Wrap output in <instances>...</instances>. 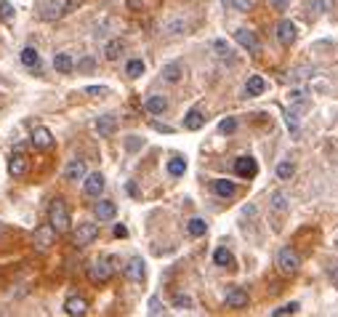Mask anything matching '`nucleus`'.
Here are the masks:
<instances>
[{
  "instance_id": "obj_15",
  "label": "nucleus",
  "mask_w": 338,
  "mask_h": 317,
  "mask_svg": "<svg viewBox=\"0 0 338 317\" xmlns=\"http://www.w3.org/2000/svg\"><path fill=\"white\" fill-rule=\"evenodd\" d=\"M24 171H27V157L22 152L11 155V160H8V173H11V176H22Z\"/></svg>"
},
{
  "instance_id": "obj_44",
  "label": "nucleus",
  "mask_w": 338,
  "mask_h": 317,
  "mask_svg": "<svg viewBox=\"0 0 338 317\" xmlns=\"http://www.w3.org/2000/svg\"><path fill=\"white\" fill-rule=\"evenodd\" d=\"M333 277H335V283H338V272H335V275H333Z\"/></svg>"
},
{
  "instance_id": "obj_4",
  "label": "nucleus",
  "mask_w": 338,
  "mask_h": 317,
  "mask_svg": "<svg viewBox=\"0 0 338 317\" xmlns=\"http://www.w3.org/2000/svg\"><path fill=\"white\" fill-rule=\"evenodd\" d=\"M99 237V227L96 224H80L78 229H75V245H88V242H93Z\"/></svg>"
},
{
  "instance_id": "obj_20",
  "label": "nucleus",
  "mask_w": 338,
  "mask_h": 317,
  "mask_svg": "<svg viewBox=\"0 0 338 317\" xmlns=\"http://www.w3.org/2000/svg\"><path fill=\"white\" fill-rule=\"evenodd\" d=\"M264 88H266V80L261 78V75H250L248 78V96H258V93H264Z\"/></svg>"
},
{
  "instance_id": "obj_25",
  "label": "nucleus",
  "mask_w": 338,
  "mask_h": 317,
  "mask_svg": "<svg viewBox=\"0 0 338 317\" xmlns=\"http://www.w3.org/2000/svg\"><path fill=\"white\" fill-rule=\"evenodd\" d=\"M181 75H184V70H181V64H176V61H171V64H165V67H163V78L171 80V83H176Z\"/></svg>"
},
{
  "instance_id": "obj_22",
  "label": "nucleus",
  "mask_w": 338,
  "mask_h": 317,
  "mask_svg": "<svg viewBox=\"0 0 338 317\" xmlns=\"http://www.w3.org/2000/svg\"><path fill=\"white\" fill-rule=\"evenodd\" d=\"M202 123H205V117H202V112H200V109H192L189 115L184 117V125L189 128V131H200Z\"/></svg>"
},
{
  "instance_id": "obj_11",
  "label": "nucleus",
  "mask_w": 338,
  "mask_h": 317,
  "mask_svg": "<svg viewBox=\"0 0 338 317\" xmlns=\"http://www.w3.org/2000/svg\"><path fill=\"white\" fill-rule=\"evenodd\" d=\"M64 179L67 181H80V179H86V163L83 160H72L67 165V171H64Z\"/></svg>"
},
{
  "instance_id": "obj_29",
  "label": "nucleus",
  "mask_w": 338,
  "mask_h": 317,
  "mask_svg": "<svg viewBox=\"0 0 338 317\" xmlns=\"http://www.w3.org/2000/svg\"><path fill=\"white\" fill-rule=\"evenodd\" d=\"M272 205H275V211H285L288 208V195L285 192H272Z\"/></svg>"
},
{
  "instance_id": "obj_6",
  "label": "nucleus",
  "mask_w": 338,
  "mask_h": 317,
  "mask_svg": "<svg viewBox=\"0 0 338 317\" xmlns=\"http://www.w3.org/2000/svg\"><path fill=\"white\" fill-rule=\"evenodd\" d=\"M234 171H237V176H242V179H253V176L258 173V165L250 155H242V157L234 160Z\"/></svg>"
},
{
  "instance_id": "obj_1",
  "label": "nucleus",
  "mask_w": 338,
  "mask_h": 317,
  "mask_svg": "<svg viewBox=\"0 0 338 317\" xmlns=\"http://www.w3.org/2000/svg\"><path fill=\"white\" fill-rule=\"evenodd\" d=\"M51 227L56 232H67L70 229V211H67V203L61 198H56L51 203Z\"/></svg>"
},
{
  "instance_id": "obj_37",
  "label": "nucleus",
  "mask_w": 338,
  "mask_h": 317,
  "mask_svg": "<svg viewBox=\"0 0 338 317\" xmlns=\"http://www.w3.org/2000/svg\"><path fill=\"white\" fill-rule=\"evenodd\" d=\"M178 309H189L192 306V301H189V296H176V301H173Z\"/></svg>"
},
{
  "instance_id": "obj_36",
  "label": "nucleus",
  "mask_w": 338,
  "mask_h": 317,
  "mask_svg": "<svg viewBox=\"0 0 338 317\" xmlns=\"http://www.w3.org/2000/svg\"><path fill=\"white\" fill-rule=\"evenodd\" d=\"M56 16H61V6H56V3H51L48 8L43 11V19H56Z\"/></svg>"
},
{
  "instance_id": "obj_38",
  "label": "nucleus",
  "mask_w": 338,
  "mask_h": 317,
  "mask_svg": "<svg viewBox=\"0 0 338 317\" xmlns=\"http://www.w3.org/2000/svg\"><path fill=\"white\" fill-rule=\"evenodd\" d=\"M80 3H83V0H70V3H67V6H61V14H70V11H72V8H78Z\"/></svg>"
},
{
  "instance_id": "obj_32",
  "label": "nucleus",
  "mask_w": 338,
  "mask_h": 317,
  "mask_svg": "<svg viewBox=\"0 0 338 317\" xmlns=\"http://www.w3.org/2000/svg\"><path fill=\"white\" fill-rule=\"evenodd\" d=\"M293 171H296L293 163H288V160H283V163L277 165V176H280V179H290V176H293Z\"/></svg>"
},
{
  "instance_id": "obj_42",
  "label": "nucleus",
  "mask_w": 338,
  "mask_h": 317,
  "mask_svg": "<svg viewBox=\"0 0 338 317\" xmlns=\"http://www.w3.org/2000/svg\"><path fill=\"white\" fill-rule=\"evenodd\" d=\"M237 8H242V11H248V8H253V0H237Z\"/></svg>"
},
{
  "instance_id": "obj_8",
  "label": "nucleus",
  "mask_w": 338,
  "mask_h": 317,
  "mask_svg": "<svg viewBox=\"0 0 338 317\" xmlns=\"http://www.w3.org/2000/svg\"><path fill=\"white\" fill-rule=\"evenodd\" d=\"M86 195L88 198H99L101 192H104V176L101 173H91V176H86Z\"/></svg>"
},
{
  "instance_id": "obj_16",
  "label": "nucleus",
  "mask_w": 338,
  "mask_h": 317,
  "mask_svg": "<svg viewBox=\"0 0 338 317\" xmlns=\"http://www.w3.org/2000/svg\"><path fill=\"white\" fill-rule=\"evenodd\" d=\"M213 192L219 195V198H234V192H237V186H234V181L219 179V181H213Z\"/></svg>"
},
{
  "instance_id": "obj_43",
  "label": "nucleus",
  "mask_w": 338,
  "mask_h": 317,
  "mask_svg": "<svg viewBox=\"0 0 338 317\" xmlns=\"http://www.w3.org/2000/svg\"><path fill=\"white\" fill-rule=\"evenodd\" d=\"M272 6H277V8H285V6H288V0H272Z\"/></svg>"
},
{
  "instance_id": "obj_3",
  "label": "nucleus",
  "mask_w": 338,
  "mask_h": 317,
  "mask_svg": "<svg viewBox=\"0 0 338 317\" xmlns=\"http://www.w3.org/2000/svg\"><path fill=\"white\" fill-rule=\"evenodd\" d=\"M277 267L283 269L285 275H296V272H298V267H301V259H298L296 250L283 248V250L277 253Z\"/></svg>"
},
{
  "instance_id": "obj_9",
  "label": "nucleus",
  "mask_w": 338,
  "mask_h": 317,
  "mask_svg": "<svg viewBox=\"0 0 338 317\" xmlns=\"http://www.w3.org/2000/svg\"><path fill=\"white\" fill-rule=\"evenodd\" d=\"M277 37H280V43H283V45H290L296 40V24L288 22V19H283V22L277 24Z\"/></svg>"
},
{
  "instance_id": "obj_21",
  "label": "nucleus",
  "mask_w": 338,
  "mask_h": 317,
  "mask_svg": "<svg viewBox=\"0 0 338 317\" xmlns=\"http://www.w3.org/2000/svg\"><path fill=\"white\" fill-rule=\"evenodd\" d=\"M123 51H125V43L120 40V37H117V40H109V43H107V48H104V53H107V59H109V61H117Z\"/></svg>"
},
{
  "instance_id": "obj_17",
  "label": "nucleus",
  "mask_w": 338,
  "mask_h": 317,
  "mask_svg": "<svg viewBox=\"0 0 338 317\" xmlns=\"http://www.w3.org/2000/svg\"><path fill=\"white\" fill-rule=\"evenodd\" d=\"M227 304L234 306V309H240V306L248 304V293L242 291V288H232V291L227 293Z\"/></svg>"
},
{
  "instance_id": "obj_7",
  "label": "nucleus",
  "mask_w": 338,
  "mask_h": 317,
  "mask_svg": "<svg viewBox=\"0 0 338 317\" xmlns=\"http://www.w3.org/2000/svg\"><path fill=\"white\" fill-rule=\"evenodd\" d=\"M234 37H237V43L242 45V48H248L250 53H258V51H261V43H258V37L253 35L250 30H237V32H234Z\"/></svg>"
},
{
  "instance_id": "obj_39",
  "label": "nucleus",
  "mask_w": 338,
  "mask_h": 317,
  "mask_svg": "<svg viewBox=\"0 0 338 317\" xmlns=\"http://www.w3.org/2000/svg\"><path fill=\"white\" fill-rule=\"evenodd\" d=\"M78 70H83V72H88V70H93V59H83V61L78 64Z\"/></svg>"
},
{
  "instance_id": "obj_27",
  "label": "nucleus",
  "mask_w": 338,
  "mask_h": 317,
  "mask_svg": "<svg viewBox=\"0 0 338 317\" xmlns=\"http://www.w3.org/2000/svg\"><path fill=\"white\" fill-rule=\"evenodd\" d=\"M22 64H24V67H37V64H40V56H37V51L27 45V48L22 51Z\"/></svg>"
},
{
  "instance_id": "obj_23",
  "label": "nucleus",
  "mask_w": 338,
  "mask_h": 317,
  "mask_svg": "<svg viewBox=\"0 0 338 317\" xmlns=\"http://www.w3.org/2000/svg\"><path fill=\"white\" fill-rule=\"evenodd\" d=\"M53 67H56V72H64V75L72 72V67H75V64H72V56H70V53H56Z\"/></svg>"
},
{
  "instance_id": "obj_18",
  "label": "nucleus",
  "mask_w": 338,
  "mask_h": 317,
  "mask_svg": "<svg viewBox=\"0 0 338 317\" xmlns=\"http://www.w3.org/2000/svg\"><path fill=\"white\" fill-rule=\"evenodd\" d=\"M115 128H117V120L112 115H104V117L96 120V131L101 136H112V134H115Z\"/></svg>"
},
{
  "instance_id": "obj_10",
  "label": "nucleus",
  "mask_w": 338,
  "mask_h": 317,
  "mask_svg": "<svg viewBox=\"0 0 338 317\" xmlns=\"http://www.w3.org/2000/svg\"><path fill=\"white\" fill-rule=\"evenodd\" d=\"M32 144H35L37 149H51V147H53L51 131H48V128H35V131H32Z\"/></svg>"
},
{
  "instance_id": "obj_31",
  "label": "nucleus",
  "mask_w": 338,
  "mask_h": 317,
  "mask_svg": "<svg viewBox=\"0 0 338 317\" xmlns=\"http://www.w3.org/2000/svg\"><path fill=\"white\" fill-rule=\"evenodd\" d=\"M142 72H144V61L142 59L128 61V75H130V78H142Z\"/></svg>"
},
{
  "instance_id": "obj_34",
  "label": "nucleus",
  "mask_w": 338,
  "mask_h": 317,
  "mask_svg": "<svg viewBox=\"0 0 338 317\" xmlns=\"http://www.w3.org/2000/svg\"><path fill=\"white\" fill-rule=\"evenodd\" d=\"M296 312H298V304H285L280 309H275V317H285V314H296Z\"/></svg>"
},
{
  "instance_id": "obj_24",
  "label": "nucleus",
  "mask_w": 338,
  "mask_h": 317,
  "mask_svg": "<svg viewBox=\"0 0 338 317\" xmlns=\"http://www.w3.org/2000/svg\"><path fill=\"white\" fill-rule=\"evenodd\" d=\"M213 51H216V56H219L221 61H234V53L224 40H213Z\"/></svg>"
},
{
  "instance_id": "obj_12",
  "label": "nucleus",
  "mask_w": 338,
  "mask_h": 317,
  "mask_svg": "<svg viewBox=\"0 0 338 317\" xmlns=\"http://www.w3.org/2000/svg\"><path fill=\"white\" fill-rule=\"evenodd\" d=\"M64 312H67V314H72V317H83V314L88 312V304L83 301V298L72 296V298H67V304H64Z\"/></svg>"
},
{
  "instance_id": "obj_26",
  "label": "nucleus",
  "mask_w": 338,
  "mask_h": 317,
  "mask_svg": "<svg viewBox=\"0 0 338 317\" xmlns=\"http://www.w3.org/2000/svg\"><path fill=\"white\" fill-rule=\"evenodd\" d=\"M213 261H216V264H219V267H232V264H234V259H232V253H229L227 248H216V253H213Z\"/></svg>"
},
{
  "instance_id": "obj_19",
  "label": "nucleus",
  "mask_w": 338,
  "mask_h": 317,
  "mask_svg": "<svg viewBox=\"0 0 338 317\" xmlns=\"http://www.w3.org/2000/svg\"><path fill=\"white\" fill-rule=\"evenodd\" d=\"M144 107H147L149 115H163V112L168 109V101H165L163 96H149Z\"/></svg>"
},
{
  "instance_id": "obj_40",
  "label": "nucleus",
  "mask_w": 338,
  "mask_h": 317,
  "mask_svg": "<svg viewBox=\"0 0 338 317\" xmlns=\"http://www.w3.org/2000/svg\"><path fill=\"white\" fill-rule=\"evenodd\" d=\"M115 237H128V227L117 224V227H115Z\"/></svg>"
},
{
  "instance_id": "obj_5",
  "label": "nucleus",
  "mask_w": 338,
  "mask_h": 317,
  "mask_svg": "<svg viewBox=\"0 0 338 317\" xmlns=\"http://www.w3.org/2000/svg\"><path fill=\"white\" fill-rule=\"evenodd\" d=\"M53 242H56V229L51 227V224H45V227H40L35 232V248L37 250H48Z\"/></svg>"
},
{
  "instance_id": "obj_33",
  "label": "nucleus",
  "mask_w": 338,
  "mask_h": 317,
  "mask_svg": "<svg viewBox=\"0 0 338 317\" xmlns=\"http://www.w3.org/2000/svg\"><path fill=\"white\" fill-rule=\"evenodd\" d=\"M0 19H3V22H11L14 19V6L11 3H0Z\"/></svg>"
},
{
  "instance_id": "obj_14",
  "label": "nucleus",
  "mask_w": 338,
  "mask_h": 317,
  "mask_svg": "<svg viewBox=\"0 0 338 317\" xmlns=\"http://www.w3.org/2000/svg\"><path fill=\"white\" fill-rule=\"evenodd\" d=\"M115 213H117V205L112 203V200H101V203H96V216H99V221L115 219Z\"/></svg>"
},
{
  "instance_id": "obj_28",
  "label": "nucleus",
  "mask_w": 338,
  "mask_h": 317,
  "mask_svg": "<svg viewBox=\"0 0 338 317\" xmlns=\"http://www.w3.org/2000/svg\"><path fill=\"white\" fill-rule=\"evenodd\" d=\"M186 229H189V235H192V237H202V235H205V229H208V224H205L202 219H192L189 224H186Z\"/></svg>"
},
{
  "instance_id": "obj_30",
  "label": "nucleus",
  "mask_w": 338,
  "mask_h": 317,
  "mask_svg": "<svg viewBox=\"0 0 338 317\" xmlns=\"http://www.w3.org/2000/svg\"><path fill=\"white\" fill-rule=\"evenodd\" d=\"M184 171H186V163L178 160V157L168 163V173H171V176H184Z\"/></svg>"
},
{
  "instance_id": "obj_13",
  "label": "nucleus",
  "mask_w": 338,
  "mask_h": 317,
  "mask_svg": "<svg viewBox=\"0 0 338 317\" xmlns=\"http://www.w3.org/2000/svg\"><path fill=\"white\" fill-rule=\"evenodd\" d=\"M125 275L130 277V280H133V283H142V280H144V261L142 259H130L128 261V267H125Z\"/></svg>"
},
{
  "instance_id": "obj_41",
  "label": "nucleus",
  "mask_w": 338,
  "mask_h": 317,
  "mask_svg": "<svg viewBox=\"0 0 338 317\" xmlns=\"http://www.w3.org/2000/svg\"><path fill=\"white\" fill-rule=\"evenodd\" d=\"M88 93H91V96H99V93H107V88H101V86H91V88H88Z\"/></svg>"
},
{
  "instance_id": "obj_2",
  "label": "nucleus",
  "mask_w": 338,
  "mask_h": 317,
  "mask_svg": "<svg viewBox=\"0 0 338 317\" xmlns=\"http://www.w3.org/2000/svg\"><path fill=\"white\" fill-rule=\"evenodd\" d=\"M112 272H115V267H112L109 259H99V261H93V264L88 267V277L93 280V283H107V280L112 277Z\"/></svg>"
},
{
  "instance_id": "obj_35",
  "label": "nucleus",
  "mask_w": 338,
  "mask_h": 317,
  "mask_svg": "<svg viewBox=\"0 0 338 317\" xmlns=\"http://www.w3.org/2000/svg\"><path fill=\"white\" fill-rule=\"evenodd\" d=\"M234 128H237V120H234V117H227V120H221V125H219V131H221V134H232Z\"/></svg>"
}]
</instances>
